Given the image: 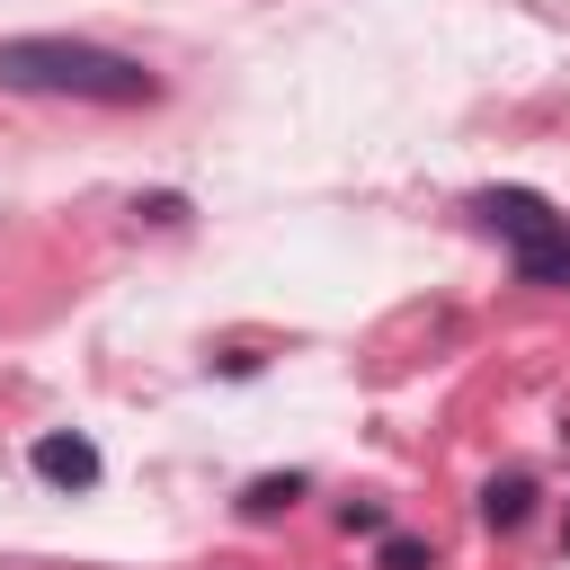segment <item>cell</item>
<instances>
[{
    "label": "cell",
    "mask_w": 570,
    "mask_h": 570,
    "mask_svg": "<svg viewBox=\"0 0 570 570\" xmlns=\"http://www.w3.org/2000/svg\"><path fill=\"white\" fill-rule=\"evenodd\" d=\"M294 499H303V472H258V481L240 490V517H249V525H267V517H285Z\"/></svg>",
    "instance_id": "obj_5"
},
{
    "label": "cell",
    "mask_w": 570,
    "mask_h": 570,
    "mask_svg": "<svg viewBox=\"0 0 570 570\" xmlns=\"http://www.w3.org/2000/svg\"><path fill=\"white\" fill-rule=\"evenodd\" d=\"M472 223H481V232H499V240H508L517 258L570 232V214H552V205H543L534 187H481V196H472Z\"/></svg>",
    "instance_id": "obj_2"
},
{
    "label": "cell",
    "mask_w": 570,
    "mask_h": 570,
    "mask_svg": "<svg viewBox=\"0 0 570 570\" xmlns=\"http://www.w3.org/2000/svg\"><path fill=\"white\" fill-rule=\"evenodd\" d=\"M374 570H436V552H428V534H383Z\"/></svg>",
    "instance_id": "obj_6"
},
{
    "label": "cell",
    "mask_w": 570,
    "mask_h": 570,
    "mask_svg": "<svg viewBox=\"0 0 570 570\" xmlns=\"http://www.w3.org/2000/svg\"><path fill=\"white\" fill-rule=\"evenodd\" d=\"M561 543H570V525H561Z\"/></svg>",
    "instance_id": "obj_8"
},
{
    "label": "cell",
    "mask_w": 570,
    "mask_h": 570,
    "mask_svg": "<svg viewBox=\"0 0 570 570\" xmlns=\"http://www.w3.org/2000/svg\"><path fill=\"white\" fill-rule=\"evenodd\" d=\"M27 463H36V481H53V490H98V445L80 436V428H53V436H36L27 445Z\"/></svg>",
    "instance_id": "obj_3"
},
{
    "label": "cell",
    "mask_w": 570,
    "mask_h": 570,
    "mask_svg": "<svg viewBox=\"0 0 570 570\" xmlns=\"http://www.w3.org/2000/svg\"><path fill=\"white\" fill-rule=\"evenodd\" d=\"M0 89L18 98H80V107H151L160 71L89 45V36H0Z\"/></svg>",
    "instance_id": "obj_1"
},
{
    "label": "cell",
    "mask_w": 570,
    "mask_h": 570,
    "mask_svg": "<svg viewBox=\"0 0 570 570\" xmlns=\"http://www.w3.org/2000/svg\"><path fill=\"white\" fill-rule=\"evenodd\" d=\"M338 525H347V534H374V543L392 534V517H383L374 499H347V508H338Z\"/></svg>",
    "instance_id": "obj_7"
},
{
    "label": "cell",
    "mask_w": 570,
    "mask_h": 570,
    "mask_svg": "<svg viewBox=\"0 0 570 570\" xmlns=\"http://www.w3.org/2000/svg\"><path fill=\"white\" fill-rule=\"evenodd\" d=\"M525 517H534V472H499V481L481 490V525H490V534H517Z\"/></svg>",
    "instance_id": "obj_4"
}]
</instances>
